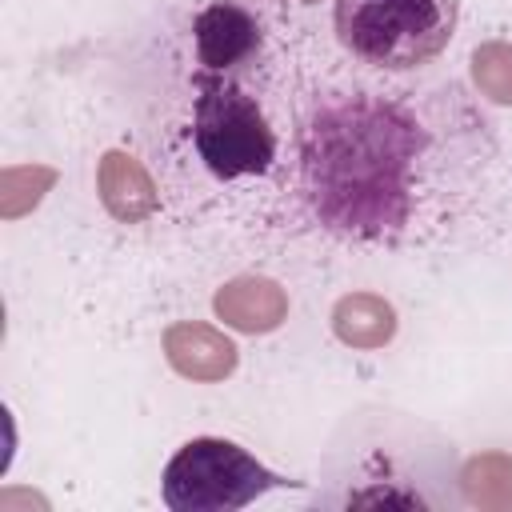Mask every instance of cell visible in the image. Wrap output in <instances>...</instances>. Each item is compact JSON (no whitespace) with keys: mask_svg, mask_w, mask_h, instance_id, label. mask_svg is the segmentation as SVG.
Wrapping results in <instances>:
<instances>
[{"mask_svg":"<svg viewBox=\"0 0 512 512\" xmlns=\"http://www.w3.org/2000/svg\"><path fill=\"white\" fill-rule=\"evenodd\" d=\"M500 160L496 124L456 84L320 88L296 128V184L352 244H428L472 220Z\"/></svg>","mask_w":512,"mask_h":512,"instance_id":"cell-1","label":"cell"},{"mask_svg":"<svg viewBox=\"0 0 512 512\" xmlns=\"http://www.w3.org/2000/svg\"><path fill=\"white\" fill-rule=\"evenodd\" d=\"M332 24L352 60L376 72H412L448 48L460 0H336Z\"/></svg>","mask_w":512,"mask_h":512,"instance_id":"cell-2","label":"cell"},{"mask_svg":"<svg viewBox=\"0 0 512 512\" xmlns=\"http://www.w3.org/2000/svg\"><path fill=\"white\" fill-rule=\"evenodd\" d=\"M288 484L296 480L264 468L248 448L220 436H196L164 464L160 492L172 512H236L256 496Z\"/></svg>","mask_w":512,"mask_h":512,"instance_id":"cell-3","label":"cell"},{"mask_svg":"<svg viewBox=\"0 0 512 512\" xmlns=\"http://www.w3.org/2000/svg\"><path fill=\"white\" fill-rule=\"evenodd\" d=\"M196 84L200 92L192 108V140L204 168L220 180L264 176L276 160V136L256 96L228 76H200Z\"/></svg>","mask_w":512,"mask_h":512,"instance_id":"cell-4","label":"cell"},{"mask_svg":"<svg viewBox=\"0 0 512 512\" xmlns=\"http://www.w3.org/2000/svg\"><path fill=\"white\" fill-rule=\"evenodd\" d=\"M196 80L200 76H244L264 52V28L240 0H212L192 16Z\"/></svg>","mask_w":512,"mask_h":512,"instance_id":"cell-5","label":"cell"},{"mask_svg":"<svg viewBox=\"0 0 512 512\" xmlns=\"http://www.w3.org/2000/svg\"><path fill=\"white\" fill-rule=\"evenodd\" d=\"M168 360L192 380H220L236 368V344L208 324H176L164 336Z\"/></svg>","mask_w":512,"mask_h":512,"instance_id":"cell-6","label":"cell"},{"mask_svg":"<svg viewBox=\"0 0 512 512\" xmlns=\"http://www.w3.org/2000/svg\"><path fill=\"white\" fill-rule=\"evenodd\" d=\"M216 312H220V320H228L240 332H272L284 320L288 300L272 280L240 276L216 292Z\"/></svg>","mask_w":512,"mask_h":512,"instance_id":"cell-7","label":"cell"},{"mask_svg":"<svg viewBox=\"0 0 512 512\" xmlns=\"http://www.w3.org/2000/svg\"><path fill=\"white\" fill-rule=\"evenodd\" d=\"M96 180H100V200L116 220L132 224L156 208V188H152L148 172L124 152H104Z\"/></svg>","mask_w":512,"mask_h":512,"instance_id":"cell-8","label":"cell"},{"mask_svg":"<svg viewBox=\"0 0 512 512\" xmlns=\"http://www.w3.org/2000/svg\"><path fill=\"white\" fill-rule=\"evenodd\" d=\"M332 324H336V336L344 344H356V348H376L392 336L396 320H392V308L376 296H344L332 312Z\"/></svg>","mask_w":512,"mask_h":512,"instance_id":"cell-9","label":"cell"},{"mask_svg":"<svg viewBox=\"0 0 512 512\" xmlns=\"http://www.w3.org/2000/svg\"><path fill=\"white\" fill-rule=\"evenodd\" d=\"M472 80L480 88V96L496 100V104H512V44H480L472 52Z\"/></svg>","mask_w":512,"mask_h":512,"instance_id":"cell-10","label":"cell"}]
</instances>
